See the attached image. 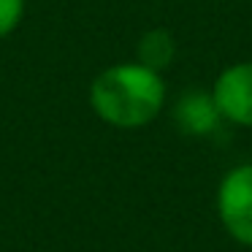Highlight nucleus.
<instances>
[{
	"label": "nucleus",
	"instance_id": "obj_3",
	"mask_svg": "<svg viewBox=\"0 0 252 252\" xmlns=\"http://www.w3.org/2000/svg\"><path fill=\"white\" fill-rule=\"evenodd\" d=\"M212 98L222 120L252 127V60L222 68L214 79Z\"/></svg>",
	"mask_w": 252,
	"mask_h": 252
},
{
	"label": "nucleus",
	"instance_id": "obj_4",
	"mask_svg": "<svg viewBox=\"0 0 252 252\" xmlns=\"http://www.w3.org/2000/svg\"><path fill=\"white\" fill-rule=\"evenodd\" d=\"M174 120L179 125L182 133H190V136H206L214 127L220 125V111L214 106L212 93H201V90H192L185 93L179 98L174 109Z\"/></svg>",
	"mask_w": 252,
	"mask_h": 252
},
{
	"label": "nucleus",
	"instance_id": "obj_2",
	"mask_svg": "<svg viewBox=\"0 0 252 252\" xmlns=\"http://www.w3.org/2000/svg\"><path fill=\"white\" fill-rule=\"evenodd\" d=\"M217 209L225 230L239 244L252 247V165H239L222 176Z\"/></svg>",
	"mask_w": 252,
	"mask_h": 252
},
{
	"label": "nucleus",
	"instance_id": "obj_6",
	"mask_svg": "<svg viewBox=\"0 0 252 252\" xmlns=\"http://www.w3.org/2000/svg\"><path fill=\"white\" fill-rule=\"evenodd\" d=\"M25 17V0H0V38L17 30Z\"/></svg>",
	"mask_w": 252,
	"mask_h": 252
},
{
	"label": "nucleus",
	"instance_id": "obj_5",
	"mask_svg": "<svg viewBox=\"0 0 252 252\" xmlns=\"http://www.w3.org/2000/svg\"><path fill=\"white\" fill-rule=\"evenodd\" d=\"M174 57H176V41L168 30L155 28V30H149V33L141 35L136 63H141V65H147V68H152V71L160 73L174 63Z\"/></svg>",
	"mask_w": 252,
	"mask_h": 252
},
{
	"label": "nucleus",
	"instance_id": "obj_1",
	"mask_svg": "<svg viewBox=\"0 0 252 252\" xmlns=\"http://www.w3.org/2000/svg\"><path fill=\"white\" fill-rule=\"evenodd\" d=\"M90 106L111 127H144L163 111L165 82L141 63H120L95 76L90 84Z\"/></svg>",
	"mask_w": 252,
	"mask_h": 252
}]
</instances>
